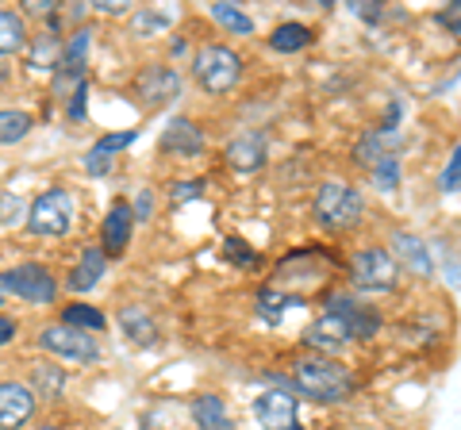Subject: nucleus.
<instances>
[{"label":"nucleus","mask_w":461,"mask_h":430,"mask_svg":"<svg viewBox=\"0 0 461 430\" xmlns=\"http://www.w3.org/2000/svg\"><path fill=\"white\" fill-rule=\"evenodd\" d=\"M293 384L296 392H304L312 399H320V404H339L354 392V372L339 365L335 357H300L293 365Z\"/></svg>","instance_id":"nucleus-1"},{"label":"nucleus","mask_w":461,"mask_h":430,"mask_svg":"<svg viewBox=\"0 0 461 430\" xmlns=\"http://www.w3.org/2000/svg\"><path fill=\"white\" fill-rule=\"evenodd\" d=\"M362 215V196H357L350 184L342 181H327L320 193H315V219H320L327 231H350Z\"/></svg>","instance_id":"nucleus-2"},{"label":"nucleus","mask_w":461,"mask_h":430,"mask_svg":"<svg viewBox=\"0 0 461 430\" xmlns=\"http://www.w3.org/2000/svg\"><path fill=\"white\" fill-rule=\"evenodd\" d=\"M74 211H77V200L69 189H50L42 193L32 211H27V227L35 235H66L74 227Z\"/></svg>","instance_id":"nucleus-3"},{"label":"nucleus","mask_w":461,"mask_h":430,"mask_svg":"<svg viewBox=\"0 0 461 430\" xmlns=\"http://www.w3.org/2000/svg\"><path fill=\"white\" fill-rule=\"evenodd\" d=\"M193 74L208 93H227V89H235V81L242 74V58L227 47H204L193 62Z\"/></svg>","instance_id":"nucleus-4"},{"label":"nucleus","mask_w":461,"mask_h":430,"mask_svg":"<svg viewBox=\"0 0 461 430\" xmlns=\"http://www.w3.org/2000/svg\"><path fill=\"white\" fill-rule=\"evenodd\" d=\"M350 273H354L357 289H366V292H388L396 284V262H393V254H388V250L369 246V250H362V254L354 257Z\"/></svg>","instance_id":"nucleus-5"},{"label":"nucleus","mask_w":461,"mask_h":430,"mask_svg":"<svg viewBox=\"0 0 461 430\" xmlns=\"http://www.w3.org/2000/svg\"><path fill=\"white\" fill-rule=\"evenodd\" d=\"M254 415L262 430H304L300 426V404L293 392L285 389H269L254 399Z\"/></svg>","instance_id":"nucleus-6"},{"label":"nucleus","mask_w":461,"mask_h":430,"mask_svg":"<svg viewBox=\"0 0 461 430\" xmlns=\"http://www.w3.org/2000/svg\"><path fill=\"white\" fill-rule=\"evenodd\" d=\"M5 292H12V296H20V300H32V304H50L54 300V281H50V273L42 265H35V262H27V265H16V269H8L5 277Z\"/></svg>","instance_id":"nucleus-7"},{"label":"nucleus","mask_w":461,"mask_h":430,"mask_svg":"<svg viewBox=\"0 0 461 430\" xmlns=\"http://www.w3.org/2000/svg\"><path fill=\"white\" fill-rule=\"evenodd\" d=\"M39 346L50 350V354H62L69 362H96V342L85 335V331H74V327H47L39 335Z\"/></svg>","instance_id":"nucleus-8"},{"label":"nucleus","mask_w":461,"mask_h":430,"mask_svg":"<svg viewBox=\"0 0 461 430\" xmlns=\"http://www.w3.org/2000/svg\"><path fill=\"white\" fill-rule=\"evenodd\" d=\"M35 415V392L27 384L5 381L0 384V430H20Z\"/></svg>","instance_id":"nucleus-9"},{"label":"nucleus","mask_w":461,"mask_h":430,"mask_svg":"<svg viewBox=\"0 0 461 430\" xmlns=\"http://www.w3.org/2000/svg\"><path fill=\"white\" fill-rule=\"evenodd\" d=\"M135 89H139V96L147 100L150 108H158V104H166V100H173V96L181 93V77L173 74L169 66H147L139 74Z\"/></svg>","instance_id":"nucleus-10"},{"label":"nucleus","mask_w":461,"mask_h":430,"mask_svg":"<svg viewBox=\"0 0 461 430\" xmlns=\"http://www.w3.org/2000/svg\"><path fill=\"white\" fill-rule=\"evenodd\" d=\"M304 346H312L320 357H335L342 346H350V335H346V323L339 315H323L304 331Z\"/></svg>","instance_id":"nucleus-11"},{"label":"nucleus","mask_w":461,"mask_h":430,"mask_svg":"<svg viewBox=\"0 0 461 430\" xmlns=\"http://www.w3.org/2000/svg\"><path fill=\"white\" fill-rule=\"evenodd\" d=\"M131 227H135V215H131V204L127 200H115L100 235H104V257H123L127 242H131Z\"/></svg>","instance_id":"nucleus-12"},{"label":"nucleus","mask_w":461,"mask_h":430,"mask_svg":"<svg viewBox=\"0 0 461 430\" xmlns=\"http://www.w3.org/2000/svg\"><path fill=\"white\" fill-rule=\"evenodd\" d=\"M227 162L242 169V174H250V169H258L266 162V135L262 131H242L239 139L227 142Z\"/></svg>","instance_id":"nucleus-13"},{"label":"nucleus","mask_w":461,"mask_h":430,"mask_svg":"<svg viewBox=\"0 0 461 430\" xmlns=\"http://www.w3.org/2000/svg\"><path fill=\"white\" fill-rule=\"evenodd\" d=\"M393 147H400V131H396V123H384V127H377V131H369V135L357 139L354 157L362 166H377L381 157L393 154Z\"/></svg>","instance_id":"nucleus-14"},{"label":"nucleus","mask_w":461,"mask_h":430,"mask_svg":"<svg viewBox=\"0 0 461 430\" xmlns=\"http://www.w3.org/2000/svg\"><path fill=\"white\" fill-rule=\"evenodd\" d=\"M162 150L173 157H196L204 150V135H200V127H193L189 120H173L162 135Z\"/></svg>","instance_id":"nucleus-15"},{"label":"nucleus","mask_w":461,"mask_h":430,"mask_svg":"<svg viewBox=\"0 0 461 430\" xmlns=\"http://www.w3.org/2000/svg\"><path fill=\"white\" fill-rule=\"evenodd\" d=\"M104 262H108V257H104V250H100V246H85L77 269L69 273V289H74V292L96 289V281L104 277Z\"/></svg>","instance_id":"nucleus-16"},{"label":"nucleus","mask_w":461,"mask_h":430,"mask_svg":"<svg viewBox=\"0 0 461 430\" xmlns=\"http://www.w3.org/2000/svg\"><path fill=\"white\" fill-rule=\"evenodd\" d=\"M393 250L400 254V262L408 265L415 277H430V254L423 246V238H415L408 231H396L393 235Z\"/></svg>","instance_id":"nucleus-17"},{"label":"nucleus","mask_w":461,"mask_h":430,"mask_svg":"<svg viewBox=\"0 0 461 430\" xmlns=\"http://www.w3.org/2000/svg\"><path fill=\"white\" fill-rule=\"evenodd\" d=\"M193 419H196L200 430H235V423H230V415H227L220 396H200V399H193Z\"/></svg>","instance_id":"nucleus-18"},{"label":"nucleus","mask_w":461,"mask_h":430,"mask_svg":"<svg viewBox=\"0 0 461 430\" xmlns=\"http://www.w3.org/2000/svg\"><path fill=\"white\" fill-rule=\"evenodd\" d=\"M120 327H123V335L139 342V346H154L158 342V327L150 319V311H142V308H123L120 311Z\"/></svg>","instance_id":"nucleus-19"},{"label":"nucleus","mask_w":461,"mask_h":430,"mask_svg":"<svg viewBox=\"0 0 461 430\" xmlns=\"http://www.w3.org/2000/svg\"><path fill=\"white\" fill-rule=\"evenodd\" d=\"M304 304V296H288V292H277V289H266L262 296H258V315H262L266 323H277L285 311H293Z\"/></svg>","instance_id":"nucleus-20"},{"label":"nucleus","mask_w":461,"mask_h":430,"mask_svg":"<svg viewBox=\"0 0 461 430\" xmlns=\"http://www.w3.org/2000/svg\"><path fill=\"white\" fill-rule=\"evenodd\" d=\"M312 39H315V35L308 31L304 23H281L277 31L269 35V47H273V50H281V54H293V50H304Z\"/></svg>","instance_id":"nucleus-21"},{"label":"nucleus","mask_w":461,"mask_h":430,"mask_svg":"<svg viewBox=\"0 0 461 430\" xmlns=\"http://www.w3.org/2000/svg\"><path fill=\"white\" fill-rule=\"evenodd\" d=\"M32 66L35 69H58V62H62V39H58L54 31H42L35 42H32Z\"/></svg>","instance_id":"nucleus-22"},{"label":"nucleus","mask_w":461,"mask_h":430,"mask_svg":"<svg viewBox=\"0 0 461 430\" xmlns=\"http://www.w3.org/2000/svg\"><path fill=\"white\" fill-rule=\"evenodd\" d=\"M27 42V27L16 12H0V54H12Z\"/></svg>","instance_id":"nucleus-23"},{"label":"nucleus","mask_w":461,"mask_h":430,"mask_svg":"<svg viewBox=\"0 0 461 430\" xmlns=\"http://www.w3.org/2000/svg\"><path fill=\"white\" fill-rule=\"evenodd\" d=\"M32 384H35L39 396L54 399V396H62V389H66V372L58 365H35L32 369Z\"/></svg>","instance_id":"nucleus-24"},{"label":"nucleus","mask_w":461,"mask_h":430,"mask_svg":"<svg viewBox=\"0 0 461 430\" xmlns=\"http://www.w3.org/2000/svg\"><path fill=\"white\" fill-rule=\"evenodd\" d=\"M27 131H32V116L27 112H0V147L20 142Z\"/></svg>","instance_id":"nucleus-25"},{"label":"nucleus","mask_w":461,"mask_h":430,"mask_svg":"<svg viewBox=\"0 0 461 430\" xmlns=\"http://www.w3.org/2000/svg\"><path fill=\"white\" fill-rule=\"evenodd\" d=\"M66 327H74V331H100L104 327V315L89 304H69L66 308Z\"/></svg>","instance_id":"nucleus-26"},{"label":"nucleus","mask_w":461,"mask_h":430,"mask_svg":"<svg viewBox=\"0 0 461 430\" xmlns=\"http://www.w3.org/2000/svg\"><path fill=\"white\" fill-rule=\"evenodd\" d=\"M223 257L227 262H235L242 269H254L262 257H258V250L250 246V242H242V238H223Z\"/></svg>","instance_id":"nucleus-27"},{"label":"nucleus","mask_w":461,"mask_h":430,"mask_svg":"<svg viewBox=\"0 0 461 430\" xmlns=\"http://www.w3.org/2000/svg\"><path fill=\"white\" fill-rule=\"evenodd\" d=\"M212 16L220 20L223 27H230L235 35H250L254 31V20L250 16H242L239 8H230V4H212Z\"/></svg>","instance_id":"nucleus-28"},{"label":"nucleus","mask_w":461,"mask_h":430,"mask_svg":"<svg viewBox=\"0 0 461 430\" xmlns=\"http://www.w3.org/2000/svg\"><path fill=\"white\" fill-rule=\"evenodd\" d=\"M373 184H377L381 193H393L396 184H400V162H396V154H388V157H381V162L373 166Z\"/></svg>","instance_id":"nucleus-29"},{"label":"nucleus","mask_w":461,"mask_h":430,"mask_svg":"<svg viewBox=\"0 0 461 430\" xmlns=\"http://www.w3.org/2000/svg\"><path fill=\"white\" fill-rule=\"evenodd\" d=\"M135 139H139L135 131H120V135H104V139H96V147H93V150H96L100 157H112L115 150H127V147H131V142H135Z\"/></svg>","instance_id":"nucleus-30"},{"label":"nucleus","mask_w":461,"mask_h":430,"mask_svg":"<svg viewBox=\"0 0 461 430\" xmlns=\"http://www.w3.org/2000/svg\"><path fill=\"white\" fill-rule=\"evenodd\" d=\"M23 208H27V204H23L16 193H0V227L23 219Z\"/></svg>","instance_id":"nucleus-31"},{"label":"nucleus","mask_w":461,"mask_h":430,"mask_svg":"<svg viewBox=\"0 0 461 430\" xmlns=\"http://www.w3.org/2000/svg\"><path fill=\"white\" fill-rule=\"evenodd\" d=\"M204 189H208L204 181H181V184H173L169 200H173V204H189V200H200V196H204Z\"/></svg>","instance_id":"nucleus-32"},{"label":"nucleus","mask_w":461,"mask_h":430,"mask_svg":"<svg viewBox=\"0 0 461 430\" xmlns=\"http://www.w3.org/2000/svg\"><path fill=\"white\" fill-rule=\"evenodd\" d=\"M166 23H169L166 12H139V16H135V31L139 35H154V31H162Z\"/></svg>","instance_id":"nucleus-33"},{"label":"nucleus","mask_w":461,"mask_h":430,"mask_svg":"<svg viewBox=\"0 0 461 430\" xmlns=\"http://www.w3.org/2000/svg\"><path fill=\"white\" fill-rule=\"evenodd\" d=\"M457 181H461V154L454 150L450 154V166H446V174H442V193H457Z\"/></svg>","instance_id":"nucleus-34"},{"label":"nucleus","mask_w":461,"mask_h":430,"mask_svg":"<svg viewBox=\"0 0 461 430\" xmlns=\"http://www.w3.org/2000/svg\"><path fill=\"white\" fill-rule=\"evenodd\" d=\"M85 96H89V85H77L74 93H69V120H85Z\"/></svg>","instance_id":"nucleus-35"},{"label":"nucleus","mask_w":461,"mask_h":430,"mask_svg":"<svg viewBox=\"0 0 461 430\" xmlns=\"http://www.w3.org/2000/svg\"><path fill=\"white\" fill-rule=\"evenodd\" d=\"M354 16H362L366 23H377L381 20V4H373V0H366V4H350Z\"/></svg>","instance_id":"nucleus-36"},{"label":"nucleus","mask_w":461,"mask_h":430,"mask_svg":"<svg viewBox=\"0 0 461 430\" xmlns=\"http://www.w3.org/2000/svg\"><path fill=\"white\" fill-rule=\"evenodd\" d=\"M93 8L96 12H112L115 16V12H127V0H93Z\"/></svg>","instance_id":"nucleus-37"},{"label":"nucleus","mask_w":461,"mask_h":430,"mask_svg":"<svg viewBox=\"0 0 461 430\" xmlns=\"http://www.w3.org/2000/svg\"><path fill=\"white\" fill-rule=\"evenodd\" d=\"M23 4H27V12H35V16H42V12H47V16H50V12L58 8L54 0H23Z\"/></svg>","instance_id":"nucleus-38"},{"label":"nucleus","mask_w":461,"mask_h":430,"mask_svg":"<svg viewBox=\"0 0 461 430\" xmlns=\"http://www.w3.org/2000/svg\"><path fill=\"white\" fill-rule=\"evenodd\" d=\"M457 16H461V8H457V4H450V8H446L442 16H438L446 27H450V35H457Z\"/></svg>","instance_id":"nucleus-39"},{"label":"nucleus","mask_w":461,"mask_h":430,"mask_svg":"<svg viewBox=\"0 0 461 430\" xmlns=\"http://www.w3.org/2000/svg\"><path fill=\"white\" fill-rule=\"evenodd\" d=\"M12 338H16V323L0 315V346H5V342H12Z\"/></svg>","instance_id":"nucleus-40"},{"label":"nucleus","mask_w":461,"mask_h":430,"mask_svg":"<svg viewBox=\"0 0 461 430\" xmlns=\"http://www.w3.org/2000/svg\"><path fill=\"white\" fill-rule=\"evenodd\" d=\"M131 215H139V219H147V215H150V193H142V200L135 204V211H131Z\"/></svg>","instance_id":"nucleus-41"},{"label":"nucleus","mask_w":461,"mask_h":430,"mask_svg":"<svg viewBox=\"0 0 461 430\" xmlns=\"http://www.w3.org/2000/svg\"><path fill=\"white\" fill-rule=\"evenodd\" d=\"M5 77H8V66H5V58H0V85H5Z\"/></svg>","instance_id":"nucleus-42"},{"label":"nucleus","mask_w":461,"mask_h":430,"mask_svg":"<svg viewBox=\"0 0 461 430\" xmlns=\"http://www.w3.org/2000/svg\"><path fill=\"white\" fill-rule=\"evenodd\" d=\"M39 430H58V426H39Z\"/></svg>","instance_id":"nucleus-43"}]
</instances>
